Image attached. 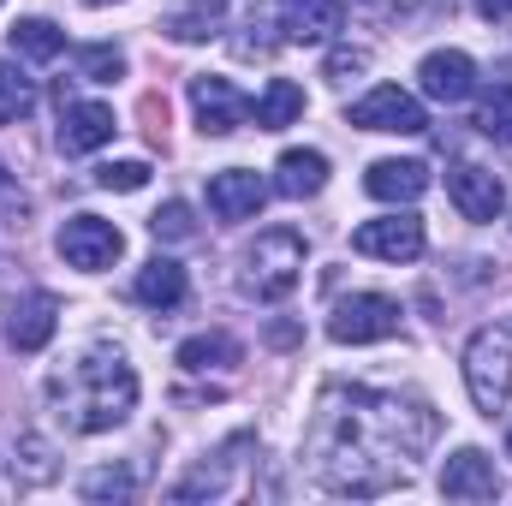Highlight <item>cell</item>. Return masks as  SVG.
<instances>
[{
	"instance_id": "34",
	"label": "cell",
	"mask_w": 512,
	"mask_h": 506,
	"mask_svg": "<svg viewBox=\"0 0 512 506\" xmlns=\"http://www.w3.org/2000/svg\"><path fill=\"white\" fill-rule=\"evenodd\" d=\"M84 6H114V0H84Z\"/></svg>"
},
{
	"instance_id": "7",
	"label": "cell",
	"mask_w": 512,
	"mask_h": 506,
	"mask_svg": "<svg viewBox=\"0 0 512 506\" xmlns=\"http://www.w3.org/2000/svg\"><path fill=\"white\" fill-rule=\"evenodd\" d=\"M60 256L72 262V268H84V274H102V268H114L120 251H126V233L114 227V221H102V215H72L66 227H60Z\"/></svg>"
},
{
	"instance_id": "14",
	"label": "cell",
	"mask_w": 512,
	"mask_h": 506,
	"mask_svg": "<svg viewBox=\"0 0 512 506\" xmlns=\"http://www.w3.org/2000/svg\"><path fill=\"white\" fill-rule=\"evenodd\" d=\"M120 131L108 102H60V155H90Z\"/></svg>"
},
{
	"instance_id": "22",
	"label": "cell",
	"mask_w": 512,
	"mask_h": 506,
	"mask_svg": "<svg viewBox=\"0 0 512 506\" xmlns=\"http://www.w3.org/2000/svg\"><path fill=\"white\" fill-rule=\"evenodd\" d=\"M245 352H239V340L233 334H191L185 346H179V370H191V376H209V370H233Z\"/></svg>"
},
{
	"instance_id": "25",
	"label": "cell",
	"mask_w": 512,
	"mask_h": 506,
	"mask_svg": "<svg viewBox=\"0 0 512 506\" xmlns=\"http://www.w3.org/2000/svg\"><path fill=\"white\" fill-rule=\"evenodd\" d=\"M477 131L495 137V143H512V78L489 84L483 102H477Z\"/></svg>"
},
{
	"instance_id": "30",
	"label": "cell",
	"mask_w": 512,
	"mask_h": 506,
	"mask_svg": "<svg viewBox=\"0 0 512 506\" xmlns=\"http://www.w3.org/2000/svg\"><path fill=\"white\" fill-rule=\"evenodd\" d=\"M358 72H370V48H334V54H328V78H334V84H346V78H358Z\"/></svg>"
},
{
	"instance_id": "19",
	"label": "cell",
	"mask_w": 512,
	"mask_h": 506,
	"mask_svg": "<svg viewBox=\"0 0 512 506\" xmlns=\"http://www.w3.org/2000/svg\"><path fill=\"white\" fill-rule=\"evenodd\" d=\"M221 24H227V0H167L161 12V36L173 42H209L221 36Z\"/></svg>"
},
{
	"instance_id": "24",
	"label": "cell",
	"mask_w": 512,
	"mask_h": 506,
	"mask_svg": "<svg viewBox=\"0 0 512 506\" xmlns=\"http://www.w3.org/2000/svg\"><path fill=\"white\" fill-rule=\"evenodd\" d=\"M12 54H18V60H36V66H48V60H60V54H66V30H60V24H48V18H18V24H12Z\"/></svg>"
},
{
	"instance_id": "17",
	"label": "cell",
	"mask_w": 512,
	"mask_h": 506,
	"mask_svg": "<svg viewBox=\"0 0 512 506\" xmlns=\"http://www.w3.org/2000/svg\"><path fill=\"white\" fill-rule=\"evenodd\" d=\"M346 30L340 0H280V36L286 42H334Z\"/></svg>"
},
{
	"instance_id": "16",
	"label": "cell",
	"mask_w": 512,
	"mask_h": 506,
	"mask_svg": "<svg viewBox=\"0 0 512 506\" xmlns=\"http://www.w3.org/2000/svg\"><path fill=\"white\" fill-rule=\"evenodd\" d=\"M54 328H60V298H54V292H30V298L12 304V316H6V346H12V352H42V346L54 340Z\"/></svg>"
},
{
	"instance_id": "36",
	"label": "cell",
	"mask_w": 512,
	"mask_h": 506,
	"mask_svg": "<svg viewBox=\"0 0 512 506\" xmlns=\"http://www.w3.org/2000/svg\"><path fill=\"white\" fill-rule=\"evenodd\" d=\"M0 6H6V0H0Z\"/></svg>"
},
{
	"instance_id": "29",
	"label": "cell",
	"mask_w": 512,
	"mask_h": 506,
	"mask_svg": "<svg viewBox=\"0 0 512 506\" xmlns=\"http://www.w3.org/2000/svg\"><path fill=\"white\" fill-rule=\"evenodd\" d=\"M96 185L102 191H143L149 185V161H108V167H96Z\"/></svg>"
},
{
	"instance_id": "32",
	"label": "cell",
	"mask_w": 512,
	"mask_h": 506,
	"mask_svg": "<svg viewBox=\"0 0 512 506\" xmlns=\"http://www.w3.org/2000/svg\"><path fill=\"white\" fill-rule=\"evenodd\" d=\"M477 12H483V18H495V24H501V18H512V0H477Z\"/></svg>"
},
{
	"instance_id": "27",
	"label": "cell",
	"mask_w": 512,
	"mask_h": 506,
	"mask_svg": "<svg viewBox=\"0 0 512 506\" xmlns=\"http://www.w3.org/2000/svg\"><path fill=\"white\" fill-rule=\"evenodd\" d=\"M30 108H36V84H30L18 66H0V126L24 120Z\"/></svg>"
},
{
	"instance_id": "10",
	"label": "cell",
	"mask_w": 512,
	"mask_h": 506,
	"mask_svg": "<svg viewBox=\"0 0 512 506\" xmlns=\"http://www.w3.org/2000/svg\"><path fill=\"white\" fill-rule=\"evenodd\" d=\"M423 245H429V233H423L417 215H382V221H364L352 233V251L376 256V262H417Z\"/></svg>"
},
{
	"instance_id": "15",
	"label": "cell",
	"mask_w": 512,
	"mask_h": 506,
	"mask_svg": "<svg viewBox=\"0 0 512 506\" xmlns=\"http://www.w3.org/2000/svg\"><path fill=\"white\" fill-rule=\"evenodd\" d=\"M441 495H447V501H495V495H501L495 459L477 453V447H459V453L441 465Z\"/></svg>"
},
{
	"instance_id": "9",
	"label": "cell",
	"mask_w": 512,
	"mask_h": 506,
	"mask_svg": "<svg viewBox=\"0 0 512 506\" xmlns=\"http://www.w3.org/2000/svg\"><path fill=\"white\" fill-rule=\"evenodd\" d=\"M191 114H197V126L209 131V137H227V131H239L251 120V96L233 78L203 72V78H191Z\"/></svg>"
},
{
	"instance_id": "13",
	"label": "cell",
	"mask_w": 512,
	"mask_h": 506,
	"mask_svg": "<svg viewBox=\"0 0 512 506\" xmlns=\"http://www.w3.org/2000/svg\"><path fill=\"white\" fill-rule=\"evenodd\" d=\"M447 197H453V209H459L465 221H477V227L507 209V185H501L489 167H471V161L447 173Z\"/></svg>"
},
{
	"instance_id": "12",
	"label": "cell",
	"mask_w": 512,
	"mask_h": 506,
	"mask_svg": "<svg viewBox=\"0 0 512 506\" xmlns=\"http://www.w3.org/2000/svg\"><path fill=\"white\" fill-rule=\"evenodd\" d=\"M262 203H268V179L251 167H227L209 179V215L215 221H256Z\"/></svg>"
},
{
	"instance_id": "1",
	"label": "cell",
	"mask_w": 512,
	"mask_h": 506,
	"mask_svg": "<svg viewBox=\"0 0 512 506\" xmlns=\"http://www.w3.org/2000/svg\"><path fill=\"white\" fill-rule=\"evenodd\" d=\"M441 417L423 399L382 393V387H322L316 417H310V471L334 495H387L393 483L411 477V459L435 441Z\"/></svg>"
},
{
	"instance_id": "21",
	"label": "cell",
	"mask_w": 512,
	"mask_h": 506,
	"mask_svg": "<svg viewBox=\"0 0 512 506\" xmlns=\"http://www.w3.org/2000/svg\"><path fill=\"white\" fill-rule=\"evenodd\" d=\"M364 191H370L376 203H417V197L429 191V167H423V161H376V167L364 173Z\"/></svg>"
},
{
	"instance_id": "31",
	"label": "cell",
	"mask_w": 512,
	"mask_h": 506,
	"mask_svg": "<svg viewBox=\"0 0 512 506\" xmlns=\"http://www.w3.org/2000/svg\"><path fill=\"white\" fill-rule=\"evenodd\" d=\"M84 495H90V501H102V495H114V501H120V495H131V477H126V471H96V477L84 483Z\"/></svg>"
},
{
	"instance_id": "23",
	"label": "cell",
	"mask_w": 512,
	"mask_h": 506,
	"mask_svg": "<svg viewBox=\"0 0 512 506\" xmlns=\"http://www.w3.org/2000/svg\"><path fill=\"white\" fill-rule=\"evenodd\" d=\"M251 114H256V131H286L304 114V90L292 78H268V90L251 102Z\"/></svg>"
},
{
	"instance_id": "11",
	"label": "cell",
	"mask_w": 512,
	"mask_h": 506,
	"mask_svg": "<svg viewBox=\"0 0 512 506\" xmlns=\"http://www.w3.org/2000/svg\"><path fill=\"white\" fill-rule=\"evenodd\" d=\"M417 90H423L429 102H441V108L465 102V96L477 90V66H471V54H459V48H435V54H423V66H417Z\"/></svg>"
},
{
	"instance_id": "18",
	"label": "cell",
	"mask_w": 512,
	"mask_h": 506,
	"mask_svg": "<svg viewBox=\"0 0 512 506\" xmlns=\"http://www.w3.org/2000/svg\"><path fill=\"white\" fill-rule=\"evenodd\" d=\"M185 292H191V280H185V268H179L173 256H149V262L137 268V280H131V298L149 304V310H179Z\"/></svg>"
},
{
	"instance_id": "8",
	"label": "cell",
	"mask_w": 512,
	"mask_h": 506,
	"mask_svg": "<svg viewBox=\"0 0 512 506\" xmlns=\"http://www.w3.org/2000/svg\"><path fill=\"white\" fill-rule=\"evenodd\" d=\"M245 453H256V435H233L227 447H215L191 477L173 483V501H221L239 489V471H245Z\"/></svg>"
},
{
	"instance_id": "3",
	"label": "cell",
	"mask_w": 512,
	"mask_h": 506,
	"mask_svg": "<svg viewBox=\"0 0 512 506\" xmlns=\"http://www.w3.org/2000/svg\"><path fill=\"white\" fill-rule=\"evenodd\" d=\"M304 274V239L292 227H268L245 251V268H239V292L251 304H280Z\"/></svg>"
},
{
	"instance_id": "26",
	"label": "cell",
	"mask_w": 512,
	"mask_h": 506,
	"mask_svg": "<svg viewBox=\"0 0 512 506\" xmlns=\"http://www.w3.org/2000/svg\"><path fill=\"white\" fill-rule=\"evenodd\" d=\"M78 78H90V84H120V78H126V54H120L114 42H90V48H78Z\"/></svg>"
},
{
	"instance_id": "33",
	"label": "cell",
	"mask_w": 512,
	"mask_h": 506,
	"mask_svg": "<svg viewBox=\"0 0 512 506\" xmlns=\"http://www.w3.org/2000/svg\"><path fill=\"white\" fill-rule=\"evenodd\" d=\"M0 191H6V161H0Z\"/></svg>"
},
{
	"instance_id": "5",
	"label": "cell",
	"mask_w": 512,
	"mask_h": 506,
	"mask_svg": "<svg viewBox=\"0 0 512 506\" xmlns=\"http://www.w3.org/2000/svg\"><path fill=\"white\" fill-rule=\"evenodd\" d=\"M399 316H405V310H399L387 292H352V298L334 304L328 340H334V346H376V340H393V334H399Z\"/></svg>"
},
{
	"instance_id": "2",
	"label": "cell",
	"mask_w": 512,
	"mask_h": 506,
	"mask_svg": "<svg viewBox=\"0 0 512 506\" xmlns=\"http://www.w3.org/2000/svg\"><path fill=\"white\" fill-rule=\"evenodd\" d=\"M48 405L72 435H108L137 411V370L126 364V352L90 346L78 364L48 381Z\"/></svg>"
},
{
	"instance_id": "20",
	"label": "cell",
	"mask_w": 512,
	"mask_h": 506,
	"mask_svg": "<svg viewBox=\"0 0 512 506\" xmlns=\"http://www.w3.org/2000/svg\"><path fill=\"white\" fill-rule=\"evenodd\" d=\"M322 185H328V155H322V149H286V155L274 161V191H280V197L304 203V197H316Z\"/></svg>"
},
{
	"instance_id": "4",
	"label": "cell",
	"mask_w": 512,
	"mask_h": 506,
	"mask_svg": "<svg viewBox=\"0 0 512 506\" xmlns=\"http://www.w3.org/2000/svg\"><path fill=\"white\" fill-rule=\"evenodd\" d=\"M465 387H471V405L483 417L507 411V399H512V334L507 328H477L465 340Z\"/></svg>"
},
{
	"instance_id": "6",
	"label": "cell",
	"mask_w": 512,
	"mask_h": 506,
	"mask_svg": "<svg viewBox=\"0 0 512 506\" xmlns=\"http://www.w3.org/2000/svg\"><path fill=\"white\" fill-rule=\"evenodd\" d=\"M346 120L358 131H393V137H423V131H429L423 102H417L411 90H399V84H376L364 102H352Z\"/></svg>"
},
{
	"instance_id": "28",
	"label": "cell",
	"mask_w": 512,
	"mask_h": 506,
	"mask_svg": "<svg viewBox=\"0 0 512 506\" xmlns=\"http://www.w3.org/2000/svg\"><path fill=\"white\" fill-rule=\"evenodd\" d=\"M149 233H155V239H167V245H179V239H191V233H197V221H191V209H185V203H161V209L149 215Z\"/></svg>"
},
{
	"instance_id": "35",
	"label": "cell",
	"mask_w": 512,
	"mask_h": 506,
	"mask_svg": "<svg viewBox=\"0 0 512 506\" xmlns=\"http://www.w3.org/2000/svg\"><path fill=\"white\" fill-rule=\"evenodd\" d=\"M507 453H512V435H507Z\"/></svg>"
}]
</instances>
